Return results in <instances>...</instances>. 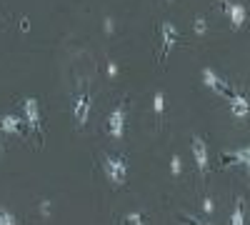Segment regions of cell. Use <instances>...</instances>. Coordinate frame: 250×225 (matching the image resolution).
I'll return each instance as SVG.
<instances>
[{
	"mask_svg": "<svg viewBox=\"0 0 250 225\" xmlns=\"http://www.w3.org/2000/svg\"><path fill=\"white\" fill-rule=\"evenodd\" d=\"M103 170H105V175L110 178V183H115V185H123L125 180H128V170H130V163L125 155H103Z\"/></svg>",
	"mask_w": 250,
	"mask_h": 225,
	"instance_id": "6da1fadb",
	"label": "cell"
},
{
	"mask_svg": "<svg viewBox=\"0 0 250 225\" xmlns=\"http://www.w3.org/2000/svg\"><path fill=\"white\" fill-rule=\"evenodd\" d=\"M90 108H93V98L88 90H78L73 95V120H75V125L83 128L88 123L90 118Z\"/></svg>",
	"mask_w": 250,
	"mask_h": 225,
	"instance_id": "7a4b0ae2",
	"label": "cell"
},
{
	"mask_svg": "<svg viewBox=\"0 0 250 225\" xmlns=\"http://www.w3.org/2000/svg\"><path fill=\"white\" fill-rule=\"evenodd\" d=\"M23 118H25V125L38 135V143H43V128H40V103H38V98H25L23 103Z\"/></svg>",
	"mask_w": 250,
	"mask_h": 225,
	"instance_id": "3957f363",
	"label": "cell"
},
{
	"mask_svg": "<svg viewBox=\"0 0 250 225\" xmlns=\"http://www.w3.org/2000/svg\"><path fill=\"white\" fill-rule=\"evenodd\" d=\"M125 123H128V113H125V105H115L113 113L105 120V130L110 138H123L125 133Z\"/></svg>",
	"mask_w": 250,
	"mask_h": 225,
	"instance_id": "277c9868",
	"label": "cell"
},
{
	"mask_svg": "<svg viewBox=\"0 0 250 225\" xmlns=\"http://www.w3.org/2000/svg\"><path fill=\"white\" fill-rule=\"evenodd\" d=\"M180 40V33L178 28L170 23V20H165L160 25V58H168V53L173 50V45Z\"/></svg>",
	"mask_w": 250,
	"mask_h": 225,
	"instance_id": "5b68a950",
	"label": "cell"
},
{
	"mask_svg": "<svg viewBox=\"0 0 250 225\" xmlns=\"http://www.w3.org/2000/svg\"><path fill=\"white\" fill-rule=\"evenodd\" d=\"M203 83L208 85V88H210V90H215L218 95H223V98H228V95H230L233 93V88H230V83H228V80H223L213 68H203Z\"/></svg>",
	"mask_w": 250,
	"mask_h": 225,
	"instance_id": "8992f818",
	"label": "cell"
},
{
	"mask_svg": "<svg viewBox=\"0 0 250 225\" xmlns=\"http://www.w3.org/2000/svg\"><path fill=\"white\" fill-rule=\"evenodd\" d=\"M223 10H225L228 20H230L235 28L248 23V8L240 3V0H223Z\"/></svg>",
	"mask_w": 250,
	"mask_h": 225,
	"instance_id": "52a82bcc",
	"label": "cell"
},
{
	"mask_svg": "<svg viewBox=\"0 0 250 225\" xmlns=\"http://www.w3.org/2000/svg\"><path fill=\"white\" fill-rule=\"evenodd\" d=\"M190 150H193V158H195V165L198 170L205 175L208 173V145L200 135H193L190 138Z\"/></svg>",
	"mask_w": 250,
	"mask_h": 225,
	"instance_id": "ba28073f",
	"label": "cell"
},
{
	"mask_svg": "<svg viewBox=\"0 0 250 225\" xmlns=\"http://www.w3.org/2000/svg\"><path fill=\"white\" fill-rule=\"evenodd\" d=\"M228 108H230V113H233L235 118H248V115H250V100H248L243 93L233 90L230 95H228Z\"/></svg>",
	"mask_w": 250,
	"mask_h": 225,
	"instance_id": "9c48e42d",
	"label": "cell"
},
{
	"mask_svg": "<svg viewBox=\"0 0 250 225\" xmlns=\"http://www.w3.org/2000/svg\"><path fill=\"white\" fill-rule=\"evenodd\" d=\"M223 163H233V165H243L250 170V145L235 148V150H223Z\"/></svg>",
	"mask_w": 250,
	"mask_h": 225,
	"instance_id": "30bf717a",
	"label": "cell"
},
{
	"mask_svg": "<svg viewBox=\"0 0 250 225\" xmlns=\"http://www.w3.org/2000/svg\"><path fill=\"white\" fill-rule=\"evenodd\" d=\"M25 118L20 115H0V133H20Z\"/></svg>",
	"mask_w": 250,
	"mask_h": 225,
	"instance_id": "8fae6325",
	"label": "cell"
},
{
	"mask_svg": "<svg viewBox=\"0 0 250 225\" xmlns=\"http://www.w3.org/2000/svg\"><path fill=\"white\" fill-rule=\"evenodd\" d=\"M153 113H155V118L160 123L163 115H165V90H155V95H153Z\"/></svg>",
	"mask_w": 250,
	"mask_h": 225,
	"instance_id": "7c38bea8",
	"label": "cell"
},
{
	"mask_svg": "<svg viewBox=\"0 0 250 225\" xmlns=\"http://www.w3.org/2000/svg\"><path fill=\"white\" fill-rule=\"evenodd\" d=\"M230 225H245V203L238 198L235 205H233V213H230Z\"/></svg>",
	"mask_w": 250,
	"mask_h": 225,
	"instance_id": "4fadbf2b",
	"label": "cell"
},
{
	"mask_svg": "<svg viewBox=\"0 0 250 225\" xmlns=\"http://www.w3.org/2000/svg\"><path fill=\"white\" fill-rule=\"evenodd\" d=\"M120 225H148V218H145L143 213H125Z\"/></svg>",
	"mask_w": 250,
	"mask_h": 225,
	"instance_id": "5bb4252c",
	"label": "cell"
},
{
	"mask_svg": "<svg viewBox=\"0 0 250 225\" xmlns=\"http://www.w3.org/2000/svg\"><path fill=\"white\" fill-rule=\"evenodd\" d=\"M170 173H173L175 178L185 173V168H183V160H180V155H178V153H173V155H170Z\"/></svg>",
	"mask_w": 250,
	"mask_h": 225,
	"instance_id": "9a60e30c",
	"label": "cell"
},
{
	"mask_svg": "<svg viewBox=\"0 0 250 225\" xmlns=\"http://www.w3.org/2000/svg\"><path fill=\"white\" fill-rule=\"evenodd\" d=\"M0 225H18V220L10 210H0Z\"/></svg>",
	"mask_w": 250,
	"mask_h": 225,
	"instance_id": "2e32d148",
	"label": "cell"
},
{
	"mask_svg": "<svg viewBox=\"0 0 250 225\" xmlns=\"http://www.w3.org/2000/svg\"><path fill=\"white\" fill-rule=\"evenodd\" d=\"M193 30H195L198 35H205V30H208V23H205V18H195V23H193Z\"/></svg>",
	"mask_w": 250,
	"mask_h": 225,
	"instance_id": "e0dca14e",
	"label": "cell"
},
{
	"mask_svg": "<svg viewBox=\"0 0 250 225\" xmlns=\"http://www.w3.org/2000/svg\"><path fill=\"white\" fill-rule=\"evenodd\" d=\"M213 208H215L213 198H210V195H205V198H203V213H205V215H210V213H213Z\"/></svg>",
	"mask_w": 250,
	"mask_h": 225,
	"instance_id": "ac0fdd59",
	"label": "cell"
},
{
	"mask_svg": "<svg viewBox=\"0 0 250 225\" xmlns=\"http://www.w3.org/2000/svg\"><path fill=\"white\" fill-rule=\"evenodd\" d=\"M108 75H110V78H115V75H118V63H113V60L108 63Z\"/></svg>",
	"mask_w": 250,
	"mask_h": 225,
	"instance_id": "d6986e66",
	"label": "cell"
},
{
	"mask_svg": "<svg viewBox=\"0 0 250 225\" xmlns=\"http://www.w3.org/2000/svg\"><path fill=\"white\" fill-rule=\"evenodd\" d=\"M40 210H43V215H48V210H50V203L45 200V203H43V205H40Z\"/></svg>",
	"mask_w": 250,
	"mask_h": 225,
	"instance_id": "ffe728a7",
	"label": "cell"
},
{
	"mask_svg": "<svg viewBox=\"0 0 250 225\" xmlns=\"http://www.w3.org/2000/svg\"><path fill=\"white\" fill-rule=\"evenodd\" d=\"M195 225H210V223H208V220H195Z\"/></svg>",
	"mask_w": 250,
	"mask_h": 225,
	"instance_id": "44dd1931",
	"label": "cell"
}]
</instances>
